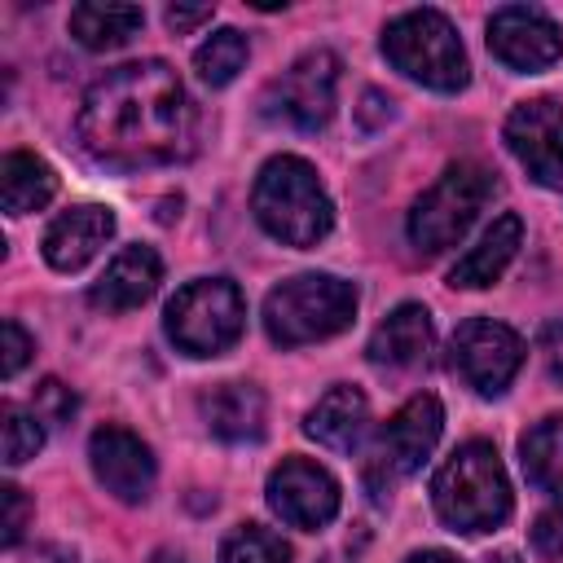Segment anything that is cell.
I'll use <instances>...</instances> for the list:
<instances>
[{
	"label": "cell",
	"instance_id": "cell-1",
	"mask_svg": "<svg viewBox=\"0 0 563 563\" xmlns=\"http://www.w3.org/2000/svg\"><path fill=\"white\" fill-rule=\"evenodd\" d=\"M79 141L114 167H154L194 154V106L167 62L106 70L79 106Z\"/></svg>",
	"mask_w": 563,
	"mask_h": 563
},
{
	"label": "cell",
	"instance_id": "cell-2",
	"mask_svg": "<svg viewBox=\"0 0 563 563\" xmlns=\"http://www.w3.org/2000/svg\"><path fill=\"white\" fill-rule=\"evenodd\" d=\"M251 207H255V220L264 224V233L286 246H317L334 224V207H330L317 172L295 154H277L260 167Z\"/></svg>",
	"mask_w": 563,
	"mask_h": 563
},
{
	"label": "cell",
	"instance_id": "cell-3",
	"mask_svg": "<svg viewBox=\"0 0 563 563\" xmlns=\"http://www.w3.org/2000/svg\"><path fill=\"white\" fill-rule=\"evenodd\" d=\"M431 501H435V515L453 532H488V528L506 523L510 479H506L497 449L484 440L453 449V457L431 479Z\"/></svg>",
	"mask_w": 563,
	"mask_h": 563
},
{
	"label": "cell",
	"instance_id": "cell-4",
	"mask_svg": "<svg viewBox=\"0 0 563 563\" xmlns=\"http://www.w3.org/2000/svg\"><path fill=\"white\" fill-rule=\"evenodd\" d=\"M356 317V286L330 273H299L268 290L264 299V330L282 347L317 343L347 330Z\"/></svg>",
	"mask_w": 563,
	"mask_h": 563
},
{
	"label": "cell",
	"instance_id": "cell-5",
	"mask_svg": "<svg viewBox=\"0 0 563 563\" xmlns=\"http://www.w3.org/2000/svg\"><path fill=\"white\" fill-rule=\"evenodd\" d=\"M383 53L396 70H405L409 79H418L435 92H457L471 70L462 40L440 9H409V13L391 18L383 31Z\"/></svg>",
	"mask_w": 563,
	"mask_h": 563
},
{
	"label": "cell",
	"instance_id": "cell-6",
	"mask_svg": "<svg viewBox=\"0 0 563 563\" xmlns=\"http://www.w3.org/2000/svg\"><path fill=\"white\" fill-rule=\"evenodd\" d=\"M246 299L229 277H202L172 295L167 303V334L189 356H216L242 339Z\"/></svg>",
	"mask_w": 563,
	"mask_h": 563
},
{
	"label": "cell",
	"instance_id": "cell-7",
	"mask_svg": "<svg viewBox=\"0 0 563 563\" xmlns=\"http://www.w3.org/2000/svg\"><path fill=\"white\" fill-rule=\"evenodd\" d=\"M493 194V172L484 163H453L409 211V242L422 255L449 251L479 216Z\"/></svg>",
	"mask_w": 563,
	"mask_h": 563
},
{
	"label": "cell",
	"instance_id": "cell-8",
	"mask_svg": "<svg viewBox=\"0 0 563 563\" xmlns=\"http://www.w3.org/2000/svg\"><path fill=\"white\" fill-rule=\"evenodd\" d=\"M334 88H339V57L330 48L303 53L282 79L264 92V114L295 128V132H321L334 114Z\"/></svg>",
	"mask_w": 563,
	"mask_h": 563
},
{
	"label": "cell",
	"instance_id": "cell-9",
	"mask_svg": "<svg viewBox=\"0 0 563 563\" xmlns=\"http://www.w3.org/2000/svg\"><path fill=\"white\" fill-rule=\"evenodd\" d=\"M523 365V339L488 317H475L466 325H457L453 334V369L479 391V396H501L510 387V378Z\"/></svg>",
	"mask_w": 563,
	"mask_h": 563
},
{
	"label": "cell",
	"instance_id": "cell-10",
	"mask_svg": "<svg viewBox=\"0 0 563 563\" xmlns=\"http://www.w3.org/2000/svg\"><path fill=\"white\" fill-rule=\"evenodd\" d=\"M268 506L282 523L317 532L339 515V484L325 466H317L308 457H286L268 475Z\"/></svg>",
	"mask_w": 563,
	"mask_h": 563
},
{
	"label": "cell",
	"instance_id": "cell-11",
	"mask_svg": "<svg viewBox=\"0 0 563 563\" xmlns=\"http://www.w3.org/2000/svg\"><path fill=\"white\" fill-rule=\"evenodd\" d=\"M506 145L541 185H563V106L550 97L523 101L506 119Z\"/></svg>",
	"mask_w": 563,
	"mask_h": 563
},
{
	"label": "cell",
	"instance_id": "cell-12",
	"mask_svg": "<svg viewBox=\"0 0 563 563\" xmlns=\"http://www.w3.org/2000/svg\"><path fill=\"white\" fill-rule=\"evenodd\" d=\"M488 48L510 70H545L563 53L559 26L532 4H506L488 18Z\"/></svg>",
	"mask_w": 563,
	"mask_h": 563
},
{
	"label": "cell",
	"instance_id": "cell-13",
	"mask_svg": "<svg viewBox=\"0 0 563 563\" xmlns=\"http://www.w3.org/2000/svg\"><path fill=\"white\" fill-rule=\"evenodd\" d=\"M88 457H92V475L119 501H145L150 497V488H154V453L128 427H97L92 440H88Z\"/></svg>",
	"mask_w": 563,
	"mask_h": 563
},
{
	"label": "cell",
	"instance_id": "cell-14",
	"mask_svg": "<svg viewBox=\"0 0 563 563\" xmlns=\"http://www.w3.org/2000/svg\"><path fill=\"white\" fill-rule=\"evenodd\" d=\"M440 427H444V409H440V400L435 396H413L409 405H400L391 418H387V427H383V435H378V462L387 466V471H396V475H413L427 457H431V449H435V440H440Z\"/></svg>",
	"mask_w": 563,
	"mask_h": 563
},
{
	"label": "cell",
	"instance_id": "cell-15",
	"mask_svg": "<svg viewBox=\"0 0 563 563\" xmlns=\"http://www.w3.org/2000/svg\"><path fill=\"white\" fill-rule=\"evenodd\" d=\"M158 282H163L158 255H154L150 246H123V251L106 264V273L92 282L88 303H92L97 312H132V308H141V303L158 290Z\"/></svg>",
	"mask_w": 563,
	"mask_h": 563
},
{
	"label": "cell",
	"instance_id": "cell-16",
	"mask_svg": "<svg viewBox=\"0 0 563 563\" xmlns=\"http://www.w3.org/2000/svg\"><path fill=\"white\" fill-rule=\"evenodd\" d=\"M114 233V216L110 207H97V202H84V207H70L62 211L48 233H44V260L57 268V273H75L84 268Z\"/></svg>",
	"mask_w": 563,
	"mask_h": 563
},
{
	"label": "cell",
	"instance_id": "cell-17",
	"mask_svg": "<svg viewBox=\"0 0 563 563\" xmlns=\"http://www.w3.org/2000/svg\"><path fill=\"white\" fill-rule=\"evenodd\" d=\"M202 422L211 427V435L229 440V444H246L264 435V391L255 383H220L211 387L202 400Z\"/></svg>",
	"mask_w": 563,
	"mask_h": 563
},
{
	"label": "cell",
	"instance_id": "cell-18",
	"mask_svg": "<svg viewBox=\"0 0 563 563\" xmlns=\"http://www.w3.org/2000/svg\"><path fill=\"white\" fill-rule=\"evenodd\" d=\"M431 343H435V330H431L427 308H422V303H400L396 312H387V317L378 321V330L369 334V347H365V352H369L374 365H396V369H405V365L427 361Z\"/></svg>",
	"mask_w": 563,
	"mask_h": 563
},
{
	"label": "cell",
	"instance_id": "cell-19",
	"mask_svg": "<svg viewBox=\"0 0 563 563\" xmlns=\"http://www.w3.org/2000/svg\"><path fill=\"white\" fill-rule=\"evenodd\" d=\"M519 242H523V220L515 216V211H506V216H497L488 229H484V238L453 264V273H449V282L453 286H462V290H479V286H493L501 273H506V264L515 260V251H519Z\"/></svg>",
	"mask_w": 563,
	"mask_h": 563
},
{
	"label": "cell",
	"instance_id": "cell-20",
	"mask_svg": "<svg viewBox=\"0 0 563 563\" xmlns=\"http://www.w3.org/2000/svg\"><path fill=\"white\" fill-rule=\"evenodd\" d=\"M365 427H369V405L356 387H330L308 409V422H303V431L334 453H352L365 440Z\"/></svg>",
	"mask_w": 563,
	"mask_h": 563
},
{
	"label": "cell",
	"instance_id": "cell-21",
	"mask_svg": "<svg viewBox=\"0 0 563 563\" xmlns=\"http://www.w3.org/2000/svg\"><path fill=\"white\" fill-rule=\"evenodd\" d=\"M141 26H145L141 4L88 0V4H75V9H70V35H75L84 48H92V53H106V48L128 44Z\"/></svg>",
	"mask_w": 563,
	"mask_h": 563
},
{
	"label": "cell",
	"instance_id": "cell-22",
	"mask_svg": "<svg viewBox=\"0 0 563 563\" xmlns=\"http://www.w3.org/2000/svg\"><path fill=\"white\" fill-rule=\"evenodd\" d=\"M53 194H57V176H53V167L44 158H35L26 150L4 154V163H0V198H4L9 216L40 211Z\"/></svg>",
	"mask_w": 563,
	"mask_h": 563
},
{
	"label": "cell",
	"instance_id": "cell-23",
	"mask_svg": "<svg viewBox=\"0 0 563 563\" xmlns=\"http://www.w3.org/2000/svg\"><path fill=\"white\" fill-rule=\"evenodd\" d=\"M519 457H523V475L541 488L554 493L563 501V413L541 418L523 440H519Z\"/></svg>",
	"mask_w": 563,
	"mask_h": 563
},
{
	"label": "cell",
	"instance_id": "cell-24",
	"mask_svg": "<svg viewBox=\"0 0 563 563\" xmlns=\"http://www.w3.org/2000/svg\"><path fill=\"white\" fill-rule=\"evenodd\" d=\"M246 35L242 31H233V26H220L198 53H194V70L202 75V84H211V88H224V84H233L238 79V70L246 66Z\"/></svg>",
	"mask_w": 563,
	"mask_h": 563
},
{
	"label": "cell",
	"instance_id": "cell-25",
	"mask_svg": "<svg viewBox=\"0 0 563 563\" xmlns=\"http://www.w3.org/2000/svg\"><path fill=\"white\" fill-rule=\"evenodd\" d=\"M220 563H290V545L260 523H242L220 545Z\"/></svg>",
	"mask_w": 563,
	"mask_h": 563
},
{
	"label": "cell",
	"instance_id": "cell-26",
	"mask_svg": "<svg viewBox=\"0 0 563 563\" xmlns=\"http://www.w3.org/2000/svg\"><path fill=\"white\" fill-rule=\"evenodd\" d=\"M0 422H4V462H9V466H22L26 457L40 453L44 427H40V413H35V409H22V405L4 400Z\"/></svg>",
	"mask_w": 563,
	"mask_h": 563
},
{
	"label": "cell",
	"instance_id": "cell-27",
	"mask_svg": "<svg viewBox=\"0 0 563 563\" xmlns=\"http://www.w3.org/2000/svg\"><path fill=\"white\" fill-rule=\"evenodd\" d=\"M31 409L40 413V422H70L75 413V391L57 378H44L35 391H31Z\"/></svg>",
	"mask_w": 563,
	"mask_h": 563
},
{
	"label": "cell",
	"instance_id": "cell-28",
	"mask_svg": "<svg viewBox=\"0 0 563 563\" xmlns=\"http://www.w3.org/2000/svg\"><path fill=\"white\" fill-rule=\"evenodd\" d=\"M532 545H537V554H545V559H563V501H554L550 510L537 515V523H532Z\"/></svg>",
	"mask_w": 563,
	"mask_h": 563
},
{
	"label": "cell",
	"instance_id": "cell-29",
	"mask_svg": "<svg viewBox=\"0 0 563 563\" xmlns=\"http://www.w3.org/2000/svg\"><path fill=\"white\" fill-rule=\"evenodd\" d=\"M0 501H4V545H18L22 532H26V519H31V501H26V493L18 484H4Z\"/></svg>",
	"mask_w": 563,
	"mask_h": 563
},
{
	"label": "cell",
	"instance_id": "cell-30",
	"mask_svg": "<svg viewBox=\"0 0 563 563\" xmlns=\"http://www.w3.org/2000/svg\"><path fill=\"white\" fill-rule=\"evenodd\" d=\"M26 361H31V334L9 317V321H4V361H0V374L13 378Z\"/></svg>",
	"mask_w": 563,
	"mask_h": 563
},
{
	"label": "cell",
	"instance_id": "cell-31",
	"mask_svg": "<svg viewBox=\"0 0 563 563\" xmlns=\"http://www.w3.org/2000/svg\"><path fill=\"white\" fill-rule=\"evenodd\" d=\"M541 361H545V374L563 383V321H550L541 330Z\"/></svg>",
	"mask_w": 563,
	"mask_h": 563
},
{
	"label": "cell",
	"instance_id": "cell-32",
	"mask_svg": "<svg viewBox=\"0 0 563 563\" xmlns=\"http://www.w3.org/2000/svg\"><path fill=\"white\" fill-rule=\"evenodd\" d=\"M211 4H167V26L176 31V35H185V31H194V26H202V22H211Z\"/></svg>",
	"mask_w": 563,
	"mask_h": 563
},
{
	"label": "cell",
	"instance_id": "cell-33",
	"mask_svg": "<svg viewBox=\"0 0 563 563\" xmlns=\"http://www.w3.org/2000/svg\"><path fill=\"white\" fill-rule=\"evenodd\" d=\"M387 119H391V101H387L383 92H374V88H369V92L361 97V110H356V123H361L365 132H374V128H378V123H387Z\"/></svg>",
	"mask_w": 563,
	"mask_h": 563
},
{
	"label": "cell",
	"instance_id": "cell-34",
	"mask_svg": "<svg viewBox=\"0 0 563 563\" xmlns=\"http://www.w3.org/2000/svg\"><path fill=\"white\" fill-rule=\"evenodd\" d=\"M405 563H462V559H453L449 550H418V554H409Z\"/></svg>",
	"mask_w": 563,
	"mask_h": 563
},
{
	"label": "cell",
	"instance_id": "cell-35",
	"mask_svg": "<svg viewBox=\"0 0 563 563\" xmlns=\"http://www.w3.org/2000/svg\"><path fill=\"white\" fill-rule=\"evenodd\" d=\"M484 563H519L510 550H501V554H493V559H484Z\"/></svg>",
	"mask_w": 563,
	"mask_h": 563
},
{
	"label": "cell",
	"instance_id": "cell-36",
	"mask_svg": "<svg viewBox=\"0 0 563 563\" xmlns=\"http://www.w3.org/2000/svg\"><path fill=\"white\" fill-rule=\"evenodd\" d=\"M325 563H343V559H334V554H330V559H325Z\"/></svg>",
	"mask_w": 563,
	"mask_h": 563
}]
</instances>
